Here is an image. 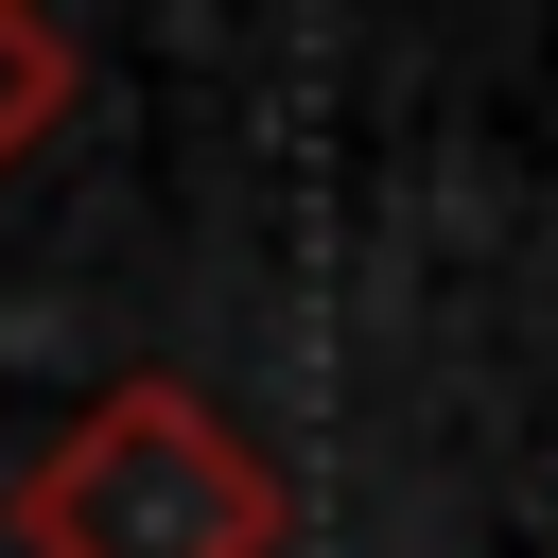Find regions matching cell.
<instances>
[{"mask_svg": "<svg viewBox=\"0 0 558 558\" xmlns=\"http://www.w3.org/2000/svg\"><path fill=\"white\" fill-rule=\"evenodd\" d=\"M17 558H279V471L209 384H105L17 471Z\"/></svg>", "mask_w": 558, "mask_h": 558, "instance_id": "cell-1", "label": "cell"}, {"mask_svg": "<svg viewBox=\"0 0 558 558\" xmlns=\"http://www.w3.org/2000/svg\"><path fill=\"white\" fill-rule=\"evenodd\" d=\"M70 105H87V52H70L35 0H0V174H17V157H35Z\"/></svg>", "mask_w": 558, "mask_h": 558, "instance_id": "cell-2", "label": "cell"}]
</instances>
